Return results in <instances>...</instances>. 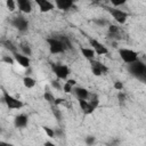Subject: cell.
I'll use <instances>...</instances> for the list:
<instances>
[{
    "label": "cell",
    "mask_w": 146,
    "mask_h": 146,
    "mask_svg": "<svg viewBox=\"0 0 146 146\" xmlns=\"http://www.w3.org/2000/svg\"><path fill=\"white\" fill-rule=\"evenodd\" d=\"M128 70L132 76L140 81L146 80V64L141 60H136L131 64H128Z\"/></svg>",
    "instance_id": "1"
},
{
    "label": "cell",
    "mask_w": 146,
    "mask_h": 146,
    "mask_svg": "<svg viewBox=\"0 0 146 146\" xmlns=\"http://www.w3.org/2000/svg\"><path fill=\"white\" fill-rule=\"evenodd\" d=\"M48 47H49V51L51 54H62L64 51H66L65 46L63 44V42L57 38V36H52V38H47L46 39Z\"/></svg>",
    "instance_id": "2"
},
{
    "label": "cell",
    "mask_w": 146,
    "mask_h": 146,
    "mask_svg": "<svg viewBox=\"0 0 146 146\" xmlns=\"http://www.w3.org/2000/svg\"><path fill=\"white\" fill-rule=\"evenodd\" d=\"M119 55L121 57V59L125 63V64H131L136 60H138V54L132 50V49H128V48H120L119 49Z\"/></svg>",
    "instance_id": "3"
},
{
    "label": "cell",
    "mask_w": 146,
    "mask_h": 146,
    "mask_svg": "<svg viewBox=\"0 0 146 146\" xmlns=\"http://www.w3.org/2000/svg\"><path fill=\"white\" fill-rule=\"evenodd\" d=\"M3 102H5V104L7 105V107L9 110H19L24 106L22 100L15 98L14 96L9 95V92H7L5 90H3Z\"/></svg>",
    "instance_id": "4"
},
{
    "label": "cell",
    "mask_w": 146,
    "mask_h": 146,
    "mask_svg": "<svg viewBox=\"0 0 146 146\" xmlns=\"http://www.w3.org/2000/svg\"><path fill=\"white\" fill-rule=\"evenodd\" d=\"M51 70L58 80H66L70 74L68 66L64 64H51Z\"/></svg>",
    "instance_id": "5"
},
{
    "label": "cell",
    "mask_w": 146,
    "mask_h": 146,
    "mask_svg": "<svg viewBox=\"0 0 146 146\" xmlns=\"http://www.w3.org/2000/svg\"><path fill=\"white\" fill-rule=\"evenodd\" d=\"M110 11V14L112 15V17L114 18L115 22H117L119 24H124L129 17V14L122 9L119 8H108L107 9Z\"/></svg>",
    "instance_id": "6"
},
{
    "label": "cell",
    "mask_w": 146,
    "mask_h": 146,
    "mask_svg": "<svg viewBox=\"0 0 146 146\" xmlns=\"http://www.w3.org/2000/svg\"><path fill=\"white\" fill-rule=\"evenodd\" d=\"M11 25L17 29L19 32H26L27 29H29V21L24 17V16H15L13 19H11Z\"/></svg>",
    "instance_id": "7"
},
{
    "label": "cell",
    "mask_w": 146,
    "mask_h": 146,
    "mask_svg": "<svg viewBox=\"0 0 146 146\" xmlns=\"http://www.w3.org/2000/svg\"><path fill=\"white\" fill-rule=\"evenodd\" d=\"M90 65H91V72L95 76H100L102 74H105L108 71V67L106 65H104L103 63L95 60V59L90 60Z\"/></svg>",
    "instance_id": "8"
},
{
    "label": "cell",
    "mask_w": 146,
    "mask_h": 146,
    "mask_svg": "<svg viewBox=\"0 0 146 146\" xmlns=\"http://www.w3.org/2000/svg\"><path fill=\"white\" fill-rule=\"evenodd\" d=\"M88 110L83 113L84 115H89L91 113L95 112V110L99 106V100H98V96L95 95V94H91L89 95V98H88Z\"/></svg>",
    "instance_id": "9"
},
{
    "label": "cell",
    "mask_w": 146,
    "mask_h": 146,
    "mask_svg": "<svg viewBox=\"0 0 146 146\" xmlns=\"http://www.w3.org/2000/svg\"><path fill=\"white\" fill-rule=\"evenodd\" d=\"M89 42H90L91 49L95 51V54H97V55H106L107 54V51H108L107 48L103 43H100L99 41H97L96 39H90Z\"/></svg>",
    "instance_id": "10"
},
{
    "label": "cell",
    "mask_w": 146,
    "mask_h": 146,
    "mask_svg": "<svg viewBox=\"0 0 146 146\" xmlns=\"http://www.w3.org/2000/svg\"><path fill=\"white\" fill-rule=\"evenodd\" d=\"M13 55H14L15 62H17L22 67H25V68H29V67H30L31 59H30L27 56H25V55H23V54H18V52H14Z\"/></svg>",
    "instance_id": "11"
},
{
    "label": "cell",
    "mask_w": 146,
    "mask_h": 146,
    "mask_svg": "<svg viewBox=\"0 0 146 146\" xmlns=\"http://www.w3.org/2000/svg\"><path fill=\"white\" fill-rule=\"evenodd\" d=\"M35 2L39 6V9L41 13H48L55 8V5L48 0H35Z\"/></svg>",
    "instance_id": "12"
},
{
    "label": "cell",
    "mask_w": 146,
    "mask_h": 146,
    "mask_svg": "<svg viewBox=\"0 0 146 146\" xmlns=\"http://www.w3.org/2000/svg\"><path fill=\"white\" fill-rule=\"evenodd\" d=\"M56 7L60 10H70L72 7H74V2L72 0H55Z\"/></svg>",
    "instance_id": "13"
},
{
    "label": "cell",
    "mask_w": 146,
    "mask_h": 146,
    "mask_svg": "<svg viewBox=\"0 0 146 146\" xmlns=\"http://www.w3.org/2000/svg\"><path fill=\"white\" fill-rule=\"evenodd\" d=\"M16 5L18 6V9L24 14H30L32 11V3L29 0H18Z\"/></svg>",
    "instance_id": "14"
},
{
    "label": "cell",
    "mask_w": 146,
    "mask_h": 146,
    "mask_svg": "<svg viewBox=\"0 0 146 146\" xmlns=\"http://www.w3.org/2000/svg\"><path fill=\"white\" fill-rule=\"evenodd\" d=\"M73 92H74V95L76 96L78 99H83V100H88L89 95H90V92L88 91V89H86L83 87H76V88H74L73 89Z\"/></svg>",
    "instance_id": "15"
},
{
    "label": "cell",
    "mask_w": 146,
    "mask_h": 146,
    "mask_svg": "<svg viewBox=\"0 0 146 146\" xmlns=\"http://www.w3.org/2000/svg\"><path fill=\"white\" fill-rule=\"evenodd\" d=\"M27 122H29V117L25 114H19L14 120L15 127H17V128H25L27 125Z\"/></svg>",
    "instance_id": "16"
},
{
    "label": "cell",
    "mask_w": 146,
    "mask_h": 146,
    "mask_svg": "<svg viewBox=\"0 0 146 146\" xmlns=\"http://www.w3.org/2000/svg\"><path fill=\"white\" fill-rule=\"evenodd\" d=\"M81 54L83 55L84 58L89 59V60H92L94 57H95V51L91 49V48H81Z\"/></svg>",
    "instance_id": "17"
},
{
    "label": "cell",
    "mask_w": 146,
    "mask_h": 146,
    "mask_svg": "<svg viewBox=\"0 0 146 146\" xmlns=\"http://www.w3.org/2000/svg\"><path fill=\"white\" fill-rule=\"evenodd\" d=\"M76 84V81L75 80H73V79H71V80H67L65 83H64V87H63V90H64V92H66V94H70L72 90H73V87Z\"/></svg>",
    "instance_id": "18"
},
{
    "label": "cell",
    "mask_w": 146,
    "mask_h": 146,
    "mask_svg": "<svg viewBox=\"0 0 146 146\" xmlns=\"http://www.w3.org/2000/svg\"><path fill=\"white\" fill-rule=\"evenodd\" d=\"M119 33H120V30H119V27H117L116 25H111V24L108 25V36L120 39V38L117 36Z\"/></svg>",
    "instance_id": "19"
},
{
    "label": "cell",
    "mask_w": 146,
    "mask_h": 146,
    "mask_svg": "<svg viewBox=\"0 0 146 146\" xmlns=\"http://www.w3.org/2000/svg\"><path fill=\"white\" fill-rule=\"evenodd\" d=\"M23 83H24V86H25L26 88H29V89L33 88V87L36 84L35 80H34L33 78H31V76H25V78L23 79Z\"/></svg>",
    "instance_id": "20"
},
{
    "label": "cell",
    "mask_w": 146,
    "mask_h": 146,
    "mask_svg": "<svg viewBox=\"0 0 146 146\" xmlns=\"http://www.w3.org/2000/svg\"><path fill=\"white\" fill-rule=\"evenodd\" d=\"M43 98H44V100L48 102L51 106H54V103H55V98H56V97H55L50 91H48V90L44 91V94H43Z\"/></svg>",
    "instance_id": "21"
},
{
    "label": "cell",
    "mask_w": 146,
    "mask_h": 146,
    "mask_svg": "<svg viewBox=\"0 0 146 146\" xmlns=\"http://www.w3.org/2000/svg\"><path fill=\"white\" fill-rule=\"evenodd\" d=\"M19 48H21V50L23 51V55H25V56H30V55H32V49H31V47L27 44V43H21L19 44Z\"/></svg>",
    "instance_id": "22"
},
{
    "label": "cell",
    "mask_w": 146,
    "mask_h": 146,
    "mask_svg": "<svg viewBox=\"0 0 146 146\" xmlns=\"http://www.w3.org/2000/svg\"><path fill=\"white\" fill-rule=\"evenodd\" d=\"M57 38L63 42V44L65 46L66 50H67V49H72V43H71L70 39H68L66 35H59V36H57Z\"/></svg>",
    "instance_id": "23"
},
{
    "label": "cell",
    "mask_w": 146,
    "mask_h": 146,
    "mask_svg": "<svg viewBox=\"0 0 146 146\" xmlns=\"http://www.w3.org/2000/svg\"><path fill=\"white\" fill-rule=\"evenodd\" d=\"M51 112H52L55 119L58 122H60V120H62V111L58 108V106H51Z\"/></svg>",
    "instance_id": "24"
},
{
    "label": "cell",
    "mask_w": 146,
    "mask_h": 146,
    "mask_svg": "<svg viewBox=\"0 0 146 146\" xmlns=\"http://www.w3.org/2000/svg\"><path fill=\"white\" fill-rule=\"evenodd\" d=\"M2 44H3L7 49H9L13 54H14V52H17V51H16V46H14V43H13L11 41H8V40H7V41H3Z\"/></svg>",
    "instance_id": "25"
},
{
    "label": "cell",
    "mask_w": 146,
    "mask_h": 146,
    "mask_svg": "<svg viewBox=\"0 0 146 146\" xmlns=\"http://www.w3.org/2000/svg\"><path fill=\"white\" fill-rule=\"evenodd\" d=\"M6 6H7V8H8L9 11H14L15 8H16V2L14 0H7L6 1Z\"/></svg>",
    "instance_id": "26"
},
{
    "label": "cell",
    "mask_w": 146,
    "mask_h": 146,
    "mask_svg": "<svg viewBox=\"0 0 146 146\" xmlns=\"http://www.w3.org/2000/svg\"><path fill=\"white\" fill-rule=\"evenodd\" d=\"M79 102V106H80V108L82 110V112L84 113L87 110H88V100H83V99H79L78 100Z\"/></svg>",
    "instance_id": "27"
},
{
    "label": "cell",
    "mask_w": 146,
    "mask_h": 146,
    "mask_svg": "<svg viewBox=\"0 0 146 146\" xmlns=\"http://www.w3.org/2000/svg\"><path fill=\"white\" fill-rule=\"evenodd\" d=\"M43 128V131L47 133V136L48 137H50V138H54L55 137V131H54V129H51V128H49V127H42Z\"/></svg>",
    "instance_id": "28"
},
{
    "label": "cell",
    "mask_w": 146,
    "mask_h": 146,
    "mask_svg": "<svg viewBox=\"0 0 146 146\" xmlns=\"http://www.w3.org/2000/svg\"><path fill=\"white\" fill-rule=\"evenodd\" d=\"M94 23H96L97 25H100V26H105V25H110V23L106 21V19H103V18H96L94 19Z\"/></svg>",
    "instance_id": "29"
},
{
    "label": "cell",
    "mask_w": 146,
    "mask_h": 146,
    "mask_svg": "<svg viewBox=\"0 0 146 146\" xmlns=\"http://www.w3.org/2000/svg\"><path fill=\"white\" fill-rule=\"evenodd\" d=\"M84 141H86V144H87L88 146H91V145H94V144H95L96 138H95L94 136H87V137H86V139H84Z\"/></svg>",
    "instance_id": "30"
},
{
    "label": "cell",
    "mask_w": 146,
    "mask_h": 146,
    "mask_svg": "<svg viewBox=\"0 0 146 146\" xmlns=\"http://www.w3.org/2000/svg\"><path fill=\"white\" fill-rule=\"evenodd\" d=\"M2 62L7 63V64H9V65H13V64L15 63V59H14L13 57H10V56H3V57H2Z\"/></svg>",
    "instance_id": "31"
},
{
    "label": "cell",
    "mask_w": 146,
    "mask_h": 146,
    "mask_svg": "<svg viewBox=\"0 0 146 146\" xmlns=\"http://www.w3.org/2000/svg\"><path fill=\"white\" fill-rule=\"evenodd\" d=\"M113 87H114V89H115V90H117V91H121V90L123 89V83H122L121 81H115Z\"/></svg>",
    "instance_id": "32"
},
{
    "label": "cell",
    "mask_w": 146,
    "mask_h": 146,
    "mask_svg": "<svg viewBox=\"0 0 146 146\" xmlns=\"http://www.w3.org/2000/svg\"><path fill=\"white\" fill-rule=\"evenodd\" d=\"M50 84H51V87H52L54 89H56V90H60V89H62V87H60L58 80H54V81H51Z\"/></svg>",
    "instance_id": "33"
},
{
    "label": "cell",
    "mask_w": 146,
    "mask_h": 146,
    "mask_svg": "<svg viewBox=\"0 0 146 146\" xmlns=\"http://www.w3.org/2000/svg\"><path fill=\"white\" fill-rule=\"evenodd\" d=\"M54 131H55V137H63L64 136V130L60 128H57Z\"/></svg>",
    "instance_id": "34"
},
{
    "label": "cell",
    "mask_w": 146,
    "mask_h": 146,
    "mask_svg": "<svg viewBox=\"0 0 146 146\" xmlns=\"http://www.w3.org/2000/svg\"><path fill=\"white\" fill-rule=\"evenodd\" d=\"M111 3L116 8V7H119V6H121V5H124L125 3V0H120V1H114V0H111Z\"/></svg>",
    "instance_id": "35"
},
{
    "label": "cell",
    "mask_w": 146,
    "mask_h": 146,
    "mask_svg": "<svg viewBox=\"0 0 146 146\" xmlns=\"http://www.w3.org/2000/svg\"><path fill=\"white\" fill-rule=\"evenodd\" d=\"M125 94L124 92H122V91H119V94H117V99L121 102V103H123L124 100H125Z\"/></svg>",
    "instance_id": "36"
},
{
    "label": "cell",
    "mask_w": 146,
    "mask_h": 146,
    "mask_svg": "<svg viewBox=\"0 0 146 146\" xmlns=\"http://www.w3.org/2000/svg\"><path fill=\"white\" fill-rule=\"evenodd\" d=\"M43 146H56V145L54 143H51V141H44Z\"/></svg>",
    "instance_id": "37"
},
{
    "label": "cell",
    "mask_w": 146,
    "mask_h": 146,
    "mask_svg": "<svg viewBox=\"0 0 146 146\" xmlns=\"http://www.w3.org/2000/svg\"><path fill=\"white\" fill-rule=\"evenodd\" d=\"M0 146H14V145L8 144V143H5V141H0Z\"/></svg>",
    "instance_id": "38"
},
{
    "label": "cell",
    "mask_w": 146,
    "mask_h": 146,
    "mask_svg": "<svg viewBox=\"0 0 146 146\" xmlns=\"http://www.w3.org/2000/svg\"><path fill=\"white\" fill-rule=\"evenodd\" d=\"M0 62H1V60H0Z\"/></svg>",
    "instance_id": "39"
}]
</instances>
